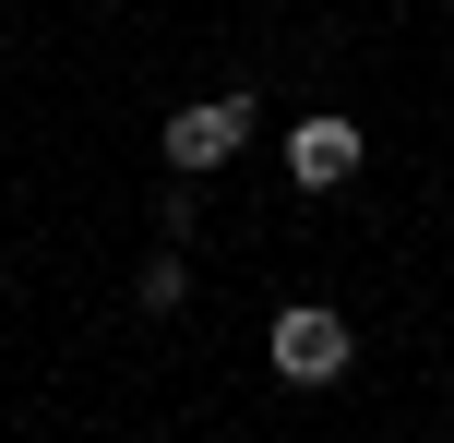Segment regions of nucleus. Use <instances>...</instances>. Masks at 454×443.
Wrapping results in <instances>:
<instances>
[{
	"label": "nucleus",
	"instance_id": "obj_3",
	"mask_svg": "<svg viewBox=\"0 0 454 443\" xmlns=\"http://www.w3.org/2000/svg\"><path fill=\"white\" fill-rule=\"evenodd\" d=\"M347 168H359V120L311 108V120H299V132H287V180H299V192H335Z\"/></svg>",
	"mask_w": 454,
	"mask_h": 443
},
{
	"label": "nucleus",
	"instance_id": "obj_1",
	"mask_svg": "<svg viewBox=\"0 0 454 443\" xmlns=\"http://www.w3.org/2000/svg\"><path fill=\"white\" fill-rule=\"evenodd\" d=\"M275 372H287V384H335L347 372V312H323V300L275 312Z\"/></svg>",
	"mask_w": 454,
	"mask_h": 443
},
{
	"label": "nucleus",
	"instance_id": "obj_2",
	"mask_svg": "<svg viewBox=\"0 0 454 443\" xmlns=\"http://www.w3.org/2000/svg\"><path fill=\"white\" fill-rule=\"evenodd\" d=\"M239 144H251V96H204V108L168 120V168H180V180L192 168H227Z\"/></svg>",
	"mask_w": 454,
	"mask_h": 443
},
{
	"label": "nucleus",
	"instance_id": "obj_4",
	"mask_svg": "<svg viewBox=\"0 0 454 443\" xmlns=\"http://www.w3.org/2000/svg\"><path fill=\"white\" fill-rule=\"evenodd\" d=\"M192 300V264H180V240H168L156 264H144V312H180Z\"/></svg>",
	"mask_w": 454,
	"mask_h": 443
}]
</instances>
